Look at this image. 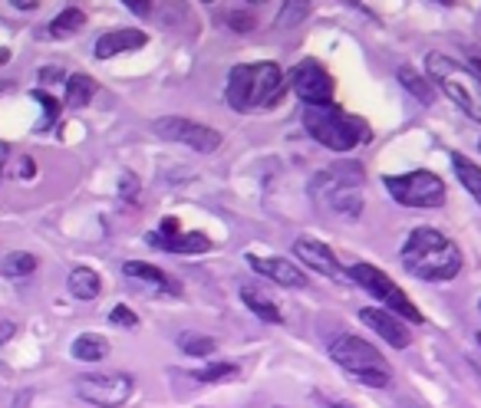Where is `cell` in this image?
<instances>
[{
    "instance_id": "8d00e7d4",
    "label": "cell",
    "mask_w": 481,
    "mask_h": 408,
    "mask_svg": "<svg viewBox=\"0 0 481 408\" xmlns=\"http://www.w3.org/2000/svg\"><path fill=\"white\" fill-rule=\"evenodd\" d=\"M10 63V50H0V66Z\"/></svg>"
},
{
    "instance_id": "e0dca14e",
    "label": "cell",
    "mask_w": 481,
    "mask_h": 408,
    "mask_svg": "<svg viewBox=\"0 0 481 408\" xmlns=\"http://www.w3.org/2000/svg\"><path fill=\"white\" fill-rule=\"evenodd\" d=\"M122 273H126L129 280H136V283H142L146 290H152V293H162V290H168V293H178V287H175V280L172 277H165L159 267H152V263H142V261H126L122 263Z\"/></svg>"
},
{
    "instance_id": "bcb514c9",
    "label": "cell",
    "mask_w": 481,
    "mask_h": 408,
    "mask_svg": "<svg viewBox=\"0 0 481 408\" xmlns=\"http://www.w3.org/2000/svg\"><path fill=\"white\" fill-rule=\"evenodd\" d=\"M333 408H343V405H333Z\"/></svg>"
},
{
    "instance_id": "d590c367",
    "label": "cell",
    "mask_w": 481,
    "mask_h": 408,
    "mask_svg": "<svg viewBox=\"0 0 481 408\" xmlns=\"http://www.w3.org/2000/svg\"><path fill=\"white\" fill-rule=\"evenodd\" d=\"M17 10H37L40 7V0H10Z\"/></svg>"
},
{
    "instance_id": "836d02e7",
    "label": "cell",
    "mask_w": 481,
    "mask_h": 408,
    "mask_svg": "<svg viewBox=\"0 0 481 408\" xmlns=\"http://www.w3.org/2000/svg\"><path fill=\"white\" fill-rule=\"evenodd\" d=\"M60 76H63V70H60V66H43V70H40V82H43V86H50V82H60Z\"/></svg>"
},
{
    "instance_id": "60d3db41",
    "label": "cell",
    "mask_w": 481,
    "mask_h": 408,
    "mask_svg": "<svg viewBox=\"0 0 481 408\" xmlns=\"http://www.w3.org/2000/svg\"><path fill=\"white\" fill-rule=\"evenodd\" d=\"M4 162H7V158H4V155H0V175H4Z\"/></svg>"
},
{
    "instance_id": "ac0fdd59",
    "label": "cell",
    "mask_w": 481,
    "mask_h": 408,
    "mask_svg": "<svg viewBox=\"0 0 481 408\" xmlns=\"http://www.w3.org/2000/svg\"><path fill=\"white\" fill-rule=\"evenodd\" d=\"M66 287H70V293H73L76 299H96L102 293V277L92 270V267H76V270L70 273Z\"/></svg>"
},
{
    "instance_id": "83f0119b",
    "label": "cell",
    "mask_w": 481,
    "mask_h": 408,
    "mask_svg": "<svg viewBox=\"0 0 481 408\" xmlns=\"http://www.w3.org/2000/svg\"><path fill=\"white\" fill-rule=\"evenodd\" d=\"M178 349L188 356H211L215 353V339L201 333H182L178 336Z\"/></svg>"
},
{
    "instance_id": "30bf717a",
    "label": "cell",
    "mask_w": 481,
    "mask_h": 408,
    "mask_svg": "<svg viewBox=\"0 0 481 408\" xmlns=\"http://www.w3.org/2000/svg\"><path fill=\"white\" fill-rule=\"evenodd\" d=\"M152 128L162 138H168V142L188 146V148H195V152H201V155L215 152V148L221 146V136L215 132V128L205 126V122H195V119H185V116H162V119H155Z\"/></svg>"
},
{
    "instance_id": "ab89813d",
    "label": "cell",
    "mask_w": 481,
    "mask_h": 408,
    "mask_svg": "<svg viewBox=\"0 0 481 408\" xmlns=\"http://www.w3.org/2000/svg\"><path fill=\"white\" fill-rule=\"evenodd\" d=\"M399 408H418V405H412V402H402V405Z\"/></svg>"
},
{
    "instance_id": "c3c4849f",
    "label": "cell",
    "mask_w": 481,
    "mask_h": 408,
    "mask_svg": "<svg viewBox=\"0 0 481 408\" xmlns=\"http://www.w3.org/2000/svg\"><path fill=\"white\" fill-rule=\"evenodd\" d=\"M478 146H481V142H478Z\"/></svg>"
},
{
    "instance_id": "f546056e",
    "label": "cell",
    "mask_w": 481,
    "mask_h": 408,
    "mask_svg": "<svg viewBox=\"0 0 481 408\" xmlns=\"http://www.w3.org/2000/svg\"><path fill=\"white\" fill-rule=\"evenodd\" d=\"M34 100H37L40 106H43V112H46V122H53V119L60 116V102H56L53 96H50V92L37 90V92H34Z\"/></svg>"
},
{
    "instance_id": "cb8c5ba5",
    "label": "cell",
    "mask_w": 481,
    "mask_h": 408,
    "mask_svg": "<svg viewBox=\"0 0 481 408\" xmlns=\"http://www.w3.org/2000/svg\"><path fill=\"white\" fill-rule=\"evenodd\" d=\"M396 76H399L402 86H406V90L412 92V96H416L422 106H432V100H436V90H432V82H428L426 76H418L412 66H399V73H396Z\"/></svg>"
},
{
    "instance_id": "ffe728a7",
    "label": "cell",
    "mask_w": 481,
    "mask_h": 408,
    "mask_svg": "<svg viewBox=\"0 0 481 408\" xmlns=\"http://www.w3.org/2000/svg\"><path fill=\"white\" fill-rule=\"evenodd\" d=\"M73 359H80V363H100V359H106V353H110V343L102 339V336L96 333H82L73 339Z\"/></svg>"
},
{
    "instance_id": "f1b7e54d",
    "label": "cell",
    "mask_w": 481,
    "mask_h": 408,
    "mask_svg": "<svg viewBox=\"0 0 481 408\" xmlns=\"http://www.w3.org/2000/svg\"><path fill=\"white\" fill-rule=\"evenodd\" d=\"M110 319L116 323V327H126V329H136L139 327V317L132 313V309L126 307V303H119V307H112Z\"/></svg>"
},
{
    "instance_id": "f6af8a7d",
    "label": "cell",
    "mask_w": 481,
    "mask_h": 408,
    "mask_svg": "<svg viewBox=\"0 0 481 408\" xmlns=\"http://www.w3.org/2000/svg\"><path fill=\"white\" fill-rule=\"evenodd\" d=\"M478 313H481V299H478Z\"/></svg>"
},
{
    "instance_id": "d6986e66",
    "label": "cell",
    "mask_w": 481,
    "mask_h": 408,
    "mask_svg": "<svg viewBox=\"0 0 481 408\" xmlns=\"http://www.w3.org/2000/svg\"><path fill=\"white\" fill-rule=\"evenodd\" d=\"M241 299H245L247 309H251V313H257L264 323H284L281 307H277L271 297H264L261 290H255V287H241Z\"/></svg>"
},
{
    "instance_id": "7bdbcfd3",
    "label": "cell",
    "mask_w": 481,
    "mask_h": 408,
    "mask_svg": "<svg viewBox=\"0 0 481 408\" xmlns=\"http://www.w3.org/2000/svg\"><path fill=\"white\" fill-rule=\"evenodd\" d=\"M247 4H264V0H247Z\"/></svg>"
},
{
    "instance_id": "2e32d148",
    "label": "cell",
    "mask_w": 481,
    "mask_h": 408,
    "mask_svg": "<svg viewBox=\"0 0 481 408\" xmlns=\"http://www.w3.org/2000/svg\"><path fill=\"white\" fill-rule=\"evenodd\" d=\"M149 43L146 30L126 27V30H112V33H102L96 40V60H110L119 53H132V50H142Z\"/></svg>"
},
{
    "instance_id": "7a4b0ae2",
    "label": "cell",
    "mask_w": 481,
    "mask_h": 408,
    "mask_svg": "<svg viewBox=\"0 0 481 408\" xmlns=\"http://www.w3.org/2000/svg\"><path fill=\"white\" fill-rule=\"evenodd\" d=\"M287 90V76L277 63H241L227 80V102L235 112L267 109Z\"/></svg>"
},
{
    "instance_id": "f35d334b",
    "label": "cell",
    "mask_w": 481,
    "mask_h": 408,
    "mask_svg": "<svg viewBox=\"0 0 481 408\" xmlns=\"http://www.w3.org/2000/svg\"><path fill=\"white\" fill-rule=\"evenodd\" d=\"M472 66H475V73L481 76V60H472Z\"/></svg>"
},
{
    "instance_id": "484cf974",
    "label": "cell",
    "mask_w": 481,
    "mask_h": 408,
    "mask_svg": "<svg viewBox=\"0 0 481 408\" xmlns=\"http://www.w3.org/2000/svg\"><path fill=\"white\" fill-rule=\"evenodd\" d=\"M310 17V0H284L277 14V30H293Z\"/></svg>"
},
{
    "instance_id": "5b68a950",
    "label": "cell",
    "mask_w": 481,
    "mask_h": 408,
    "mask_svg": "<svg viewBox=\"0 0 481 408\" xmlns=\"http://www.w3.org/2000/svg\"><path fill=\"white\" fill-rule=\"evenodd\" d=\"M426 70H428V76H432V82H436L438 90H442L465 116H472L475 122H481V82L475 80L458 60H452V56H445V53H428Z\"/></svg>"
},
{
    "instance_id": "5bb4252c",
    "label": "cell",
    "mask_w": 481,
    "mask_h": 408,
    "mask_svg": "<svg viewBox=\"0 0 481 408\" xmlns=\"http://www.w3.org/2000/svg\"><path fill=\"white\" fill-rule=\"evenodd\" d=\"M360 319H363L366 327L380 336V339H386L390 346H396V349H406V346L412 343V333H409V327L402 323L399 317H396V313L366 307V309H360Z\"/></svg>"
},
{
    "instance_id": "277c9868",
    "label": "cell",
    "mask_w": 481,
    "mask_h": 408,
    "mask_svg": "<svg viewBox=\"0 0 481 408\" xmlns=\"http://www.w3.org/2000/svg\"><path fill=\"white\" fill-rule=\"evenodd\" d=\"M330 359L353 382L366 385V389H386L392 382V369L386 363V356L372 343H366V339H360L353 333L336 336L333 343H330Z\"/></svg>"
},
{
    "instance_id": "8fae6325",
    "label": "cell",
    "mask_w": 481,
    "mask_h": 408,
    "mask_svg": "<svg viewBox=\"0 0 481 408\" xmlns=\"http://www.w3.org/2000/svg\"><path fill=\"white\" fill-rule=\"evenodd\" d=\"M291 86L300 100L310 102V106H327L333 100V76L317 60H303L300 66H293Z\"/></svg>"
},
{
    "instance_id": "7402d4cb",
    "label": "cell",
    "mask_w": 481,
    "mask_h": 408,
    "mask_svg": "<svg viewBox=\"0 0 481 408\" xmlns=\"http://www.w3.org/2000/svg\"><path fill=\"white\" fill-rule=\"evenodd\" d=\"M92 96H96V82L92 76L86 73H73L66 80V106H73V109H82V106H90Z\"/></svg>"
},
{
    "instance_id": "9a60e30c",
    "label": "cell",
    "mask_w": 481,
    "mask_h": 408,
    "mask_svg": "<svg viewBox=\"0 0 481 408\" xmlns=\"http://www.w3.org/2000/svg\"><path fill=\"white\" fill-rule=\"evenodd\" d=\"M247 263L255 267L261 277L267 280L281 283V287H291V290H300V287H307V273L293 267V261H284V257H247Z\"/></svg>"
},
{
    "instance_id": "7c38bea8",
    "label": "cell",
    "mask_w": 481,
    "mask_h": 408,
    "mask_svg": "<svg viewBox=\"0 0 481 408\" xmlns=\"http://www.w3.org/2000/svg\"><path fill=\"white\" fill-rule=\"evenodd\" d=\"M149 244L152 247H162V251H172V254H208L211 251V241L198 231H178V221L175 218H165L162 221V234H149Z\"/></svg>"
},
{
    "instance_id": "b9f144b4",
    "label": "cell",
    "mask_w": 481,
    "mask_h": 408,
    "mask_svg": "<svg viewBox=\"0 0 481 408\" xmlns=\"http://www.w3.org/2000/svg\"><path fill=\"white\" fill-rule=\"evenodd\" d=\"M475 343H478V349H481V333H478V336H475Z\"/></svg>"
},
{
    "instance_id": "4fadbf2b",
    "label": "cell",
    "mask_w": 481,
    "mask_h": 408,
    "mask_svg": "<svg viewBox=\"0 0 481 408\" xmlns=\"http://www.w3.org/2000/svg\"><path fill=\"white\" fill-rule=\"evenodd\" d=\"M293 257H297L303 267H310V270L330 277V280H340V277H343V267L336 263L333 251H330L327 244L313 241V237H300L297 244H293Z\"/></svg>"
},
{
    "instance_id": "4316f807",
    "label": "cell",
    "mask_w": 481,
    "mask_h": 408,
    "mask_svg": "<svg viewBox=\"0 0 481 408\" xmlns=\"http://www.w3.org/2000/svg\"><path fill=\"white\" fill-rule=\"evenodd\" d=\"M191 375L198 382H235V379H241V365L215 363V365H205V369H195Z\"/></svg>"
},
{
    "instance_id": "1f68e13d",
    "label": "cell",
    "mask_w": 481,
    "mask_h": 408,
    "mask_svg": "<svg viewBox=\"0 0 481 408\" xmlns=\"http://www.w3.org/2000/svg\"><path fill=\"white\" fill-rule=\"evenodd\" d=\"M122 7H129L136 17H149L152 14V0H119Z\"/></svg>"
},
{
    "instance_id": "d6a6232c",
    "label": "cell",
    "mask_w": 481,
    "mask_h": 408,
    "mask_svg": "<svg viewBox=\"0 0 481 408\" xmlns=\"http://www.w3.org/2000/svg\"><path fill=\"white\" fill-rule=\"evenodd\" d=\"M139 195V182L132 178V175H122V198L132 201Z\"/></svg>"
},
{
    "instance_id": "3957f363",
    "label": "cell",
    "mask_w": 481,
    "mask_h": 408,
    "mask_svg": "<svg viewBox=\"0 0 481 408\" xmlns=\"http://www.w3.org/2000/svg\"><path fill=\"white\" fill-rule=\"evenodd\" d=\"M363 165L336 162L313 178V198L340 218H360L363 211Z\"/></svg>"
},
{
    "instance_id": "8992f818",
    "label": "cell",
    "mask_w": 481,
    "mask_h": 408,
    "mask_svg": "<svg viewBox=\"0 0 481 408\" xmlns=\"http://www.w3.org/2000/svg\"><path fill=\"white\" fill-rule=\"evenodd\" d=\"M303 126L320 146H327L330 152H353L363 142V122L346 116L340 106L327 102V106H307L303 112Z\"/></svg>"
},
{
    "instance_id": "9c48e42d",
    "label": "cell",
    "mask_w": 481,
    "mask_h": 408,
    "mask_svg": "<svg viewBox=\"0 0 481 408\" xmlns=\"http://www.w3.org/2000/svg\"><path fill=\"white\" fill-rule=\"evenodd\" d=\"M82 402L100 408H122L132 392H136V379L129 372H100V375H86V379L76 385Z\"/></svg>"
},
{
    "instance_id": "52a82bcc",
    "label": "cell",
    "mask_w": 481,
    "mask_h": 408,
    "mask_svg": "<svg viewBox=\"0 0 481 408\" xmlns=\"http://www.w3.org/2000/svg\"><path fill=\"white\" fill-rule=\"evenodd\" d=\"M350 277H353L363 290H370L380 303H386L399 319H406V323H422V313H418L416 303H412L380 267H372V263H353V267H350Z\"/></svg>"
},
{
    "instance_id": "74e56055",
    "label": "cell",
    "mask_w": 481,
    "mask_h": 408,
    "mask_svg": "<svg viewBox=\"0 0 481 408\" xmlns=\"http://www.w3.org/2000/svg\"><path fill=\"white\" fill-rule=\"evenodd\" d=\"M4 90H10V80H4V76H0V92Z\"/></svg>"
},
{
    "instance_id": "e575fe53",
    "label": "cell",
    "mask_w": 481,
    "mask_h": 408,
    "mask_svg": "<svg viewBox=\"0 0 481 408\" xmlns=\"http://www.w3.org/2000/svg\"><path fill=\"white\" fill-rule=\"evenodd\" d=\"M37 175V165H34V158H24V165H20V178H34Z\"/></svg>"
},
{
    "instance_id": "6da1fadb",
    "label": "cell",
    "mask_w": 481,
    "mask_h": 408,
    "mask_svg": "<svg viewBox=\"0 0 481 408\" xmlns=\"http://www.w3.org/2000/svg\"><path fill=\"white\" fill-rule=\"evenodd\" d=\"M402 267L428 283L455 280L462 270V251L436 227H416L402 244Z\"/></svg>"
},
{
    "instance_id": "ba28073f",
    "label": "cell",
    "mask_w": 481,
    "mask_h": 408,
    "mask_svg": "<svg viewBox=\"0 0 481 408\" xmlns=\"http://www.w3.org/2000/svg\"><path fill=\"white\" fill-rule=\"evenodd\" d=\"M386 191L406 208H438V204H445V182L436 172L390 175Z\"/></svg>"
},
{
    "instance_id": "4dcf8cb0",
    "label": "cell",
    "mask_w": 481,
    "mask_h": 408,
    "mask_svg": "<svg viewBox=\"0 0 481 408\" xmlns=\"http://www.w3.org/2000/svg\"><path fill=\"white\" fill-rule=\"evenodd\" d=\"M231 30H241V33H251L255 30V17L251 14H231Z\"/></svg>"
},
{
    "instance_id": "ee69618b",
    "label": "cell",
    "mask_w": 481,
    "mask_h": 408,
    "mask_svg": "<svg viewBox=\"0 0 481 408\" xmlns=\"http://www.w3.org/2000/svg\"><path fill=\"white\" fill-rule=\"evenodd\" d=\"M438 4H452V0H438Z\"/></svg>"
},
{
    "instance_id": "d4e9b609",
    "label": "cell",
    "mask_w": 481,
    "mask_h": 408,
    "mask_svg": "<svg viewBox=\"0 0 481 408\" xmlns=\"http://www.w3.org/2000/svg\"><path fill=\"white\" fill-rule=\"evenodd\" d=\"M37 270V257L27 254V251H14L0 261V273L4 277H30V273Z\"/></svg>"
},
{
    "instance_id": "7dc6e473",
    "label": "cell",
    "mask_w": 481,
    "mask_h": 408,
    "mask_svg": "<svg viewBox=\"0 0 481 408\" xmlns=\"http://www.w3.org/2000/svg\"><path fill=\"white\" fill-rule=\"evenodd\" d=\"M205 4H208V0H205Z\"/></svg>"
},
{
    "instance_id": "44dd1931",
    "label": "cell",
    "mask_w": 481,
    "mask_h": 408,
    "mask_svg": "<svg viewBox=\"0 0 481 408\" xmlns=\"http://www.w3.org/2000/svg\"><path fill=\"white\" fill-rule=\"evenodd\" d=\"M82 24H86V14L76 7L63 10V14H56L53 20H50V27H46V33L53 40H66V37H76L82 30Z\"/></svg>"
},
{
    "instance_id": "603a6c76",
    "label": "cell",
    "mask_w": 481,
    "mask_h": 408,
    "mask_svg": "<svg viewBox=\"0 0 481 408\" xmlns=\"http://www.w3.org/2000/svg\"><path fill=\"white\" fill-rule=\"evenodd\" d=\"M452 168H455V175H458V182L465 185V191L481 201V168L478 165L468 162L462 152H452Z\"/></svg>"
}]
</instances>
